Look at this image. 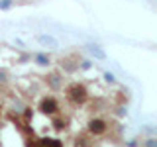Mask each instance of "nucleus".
Instances as JSON below:
<instances>
[{
	"label": "nucleus",
	"mask_w": 157,
	"mask_h": 147,
	"mask_svg": "<svg viewBox=\"0 0 157 147\" xmlns=\"http://www.w3.org/2000/svg\"><path fill=\"white\" fill-rule=\"evenodd\" d=\"M32 116H33V112L29 110V108H26V112H24V118H26V120H29Z\"/></svg>",
	"instance_id": "10"
},
{
	"label": "nucleus",
	"mask_w": 157,
	"mask_h": 147,
	"mask_svg": "<svg viewBox=\"0 0 157 147\" xmlns=\"http://www.w3.org/2000/svg\"><path fill=\"white\" fill-rule=\"evenodd\" d=\"M67 94H69V98H71L73 102L82 104V102L86 100V88L82 85H78V82H73V85L67 88Z\"/></svg>",
	"instance_id": "1"
},
{
	"label": "nucleus",
	"mask_w": 157,
	"mask_h": 147,
	"mask_svg": "<svg viewBox=\"0 0 157 147\" xmlns=\"http://www.w3.org/2000/svg\"><path fill=\"white\" fill-rule=\"evenodd\" d=\"M77 147H86V143H85V139H77Z\"/></svg>",
	"instance_id": "11"
},
{
	"label": "nucleus",
	"mask_w": 157,
	"mask_h": 147,
	"mask_svg": "<svg viewBox=\"0 0 157 147\" xmlns=\"http://www.w3.org/2000/svg\"><path fill=\"white\" fill-rule=\"evenodd\" d=\"M104 78H106V82H114V81H116L112 73H104Z\"/></svg>",
	"instance_id": "9"
},
{
	"label": "nucleus",
	"mask_w": 157,
	"mask_h": 147,
	"mask_svg": "<svg viewBox=\"0 0 157 147\" xmlns=\"http://www.w3.org/2000/svg\"><path fill=\"white\" fill-rule=\"evenodd\" d=\"M88 131H90L92 135H102L106 131V122L104 120H98V118L90 120V122H88Z\"/></svg>",
	"instance_id": "3"
},
{
	"label": "nucleus",
	"mask_w": 157,
	"mask_h": 147,
	"mask_svg": "<svg viewBox=\"0 0 157 147\" xmlns=\"http://www.w3.org/2000/svg\"><path fill=\"white\" fill-rule=\"evenodd\" d=\"M81 67H82V69H85V71H86V69L90 67V63H88V61H82V65H81Z\"/></svg>",
	"instance_id": "12"
},
{
	"label": "nucleus",
	"mask_w": 157,
	"mask_h": 147,
	"mask_svg": "<svg viewBox=\"0 0 157 147\" xmlns=\"http://www.w3.org/2000/svg\"><path fill=\"white\" fill-rule=\"evenodd\" d=\"M88 51H90V53H92V55H94L96 59H104V57H106V53L102 51L100 47H96V45H90V49H88Z\"/></svg>",
	"instance_id": "6"
},
{
	"label": "nucleus",
	"mask_w": 157,
	"mask_h": 147,
	"mask_svg": "<svg viewBox=\"0 0 157 147\" xmlns=\"http://www.w3.org/2000/svg\"><path fill=\"white\" fill-rule=\"evenodd\" d=\"M10 6H12V0H2V2H0V8H2V10H6Z\"/></svg>",
	"instance_id": "8"
},
{
	"label": "nucleus",
	"mask_w": 157,
	"mask_h": 147,
	"mask_svg": "<svg viewBox=\"0 0 157 147\" xmlns=\"http://www.w3.org/2000/svg\"><path fill=\"white\" fill-rule=\"evenodd\" d=\"M65 126H67V120H65V118H61V116H55V118H53V127H55V130H63Z\"/></svg>",
	"instance_id": "5"
},
{
	"label": "nucleus",
	"mask_w": 157,
	"mask_h": 147,
	"mask_svg": "<svg viewBox=\"0 0 157 147\" xmlns=\"http://www.w3.org/2000/svg\"><path fill=\"white\" fill-rule=\"evenodd\" d=\"M39 110H41L43 114H57V110H59L57 100H55V98H51V96L43 98L41 104H39Z\"/></svg>",
	"instance_id": "2"
},
{
	"label": "nucleus",
	"mask_w": 157,
	"mask_h": 147,
	"mask_svg": "<svg viewBox=\"0 0 157 147\" xmlns=\"http://www.w3.org/2000/svg\"><path fill=\"white\" fill-rule=\"evenodd\" d=\"M36 61H37V65H47V63H49V57L43 55V53H39V55H36Z\"/></svg>",
	"instance_id": "7"
},
{
	"label": "nucleus",
	"mask_w": 157,
	"mask_h": 147,
	"mask_svg": "<svg viewBox=\"0 0 157 147\" xmlns=\"http://www.w3.org/2000/svg\"><path fill=\"white\" fill-rule=\"evenodd\" d=\"M0 81H2V82L6 81V73H4V71H0Z\"/></svg>",
	"instance_id": "13"
},
{
	"label": "nucleus",
	"mask_w": 157,
	"mask_h": 147,
	"mask_svg": "<svg viewBox=\"0 0 157 147\" xmlns=\"http://www.w3.org/2000/svg\"><path fill=\"white\" fill-rule=\"evenodd\" d=\"M37 41L41 43V45H45V47H51V49H55L57 47V39L55 37H51V36H37Z\"/></svg>",
	"instance_id": "4"
}]
</instances>
